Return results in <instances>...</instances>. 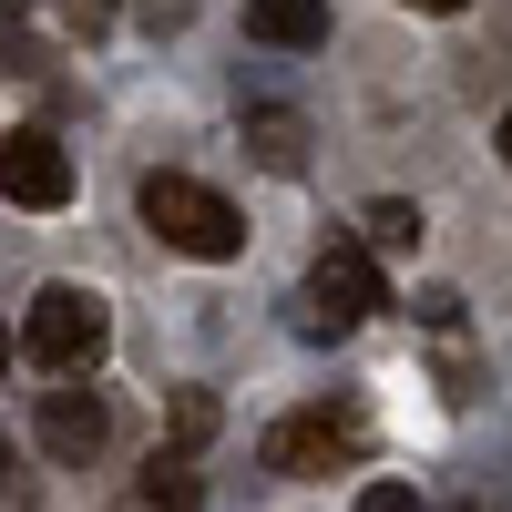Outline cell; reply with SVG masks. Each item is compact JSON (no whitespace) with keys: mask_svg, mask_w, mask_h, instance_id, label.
Returning a JSON list of instances; mask_svg holds the SVG:
<instances>
[{"mask_svg":"<svg viewBox=\"0 0 512 512\" xmlns=\"http://www.w3.org/2000/svg\"><path fill=\"white\" fill-rule=\"evenodd\" d=\"M0 62H11V72H41V52H31V31H21V21H0Z\"/></svg>","mask_w":512,"mask_h":512,"instance_id":"14","label":"cell"},{"mask_svg":"<svg viewBox=\"0 0 512 512\" xmlns=\"http://www.w3.org/2000/svg\"><path fill=\"white\" fill-rule=\"evenodd\" d=\"M359 226H369V246H379V256H410V246H420V205H410V195H379Z\"/></svg>","mask_w":512,"mask_h":512,"instance_id":"10","label":"cell"},{"mask_svg":"<svg viewBox=\"0 0 512 512\" xmlns=\"http://www.w3.org/2000/svg\"><path fill=\"white\" fill-rule=\"evenodd\" d=\"M41 451L52 461H93L103 451V400L93 390H41Z\"/></svg>","mask_w":512,"mask_h":512,"instance_id":"6","label":"cell"},{"mask_svg":"<svg viewBox=\"0 0 512 512\" xmlns=\"http://www.w3.org/2000/svg\"><path fill=\"white\" fill-rule=\"evenodd\" d=\"M0 21H21V0H0Z\"/></svg>","mask_w":512,"mask_h":512,"instance_id":"17","label":"cell"},{"mask_svg":"<svg viewBox=\"0 0 512 512\" xmlns=\"http://www.w3.org/2000/svg\"><path fill=\"white\" fill-rule=\"evenodd\" d=\"M369 308H390V287H379L369 246H328L318 277H308V308H297V328H308V338H338V328H359Z\"/></svg>","mask_w":512,"mask_h":512,"instance_id":"4","label":"cell"},{"mask_svg":"<svg viewBox=\"0 0 512 512\" xmlns=\"http://www.w3.org/2000/svg\"><path fill=\"white\" fill-rule=\"evenodd\" d=\"M195 502H205L195 461H185V451H154V461H144V512H195Z\"/></svg>","mask_w":512,"mask_h":512,"instance_id":"9","label":"cell"},{"mask_svg":"<svg viewBox=\"0 0 512 512\" xmlns=\"http://www.w3.org/2000/svg\"><path fill=\"white\" fill-rule=\"evenodd\" d=\"M410 11H472V0H410Z\"/></svg>","mask_w":512,"mask_h":512,"instance_id":"15","label":"cell"},{"mask_svg":"<svg viewBox=\"0 0 512 512\" xmlns=\"http://www.w3.org/2000/svg\"><path fill=\"white\" fill-rule=\"evenodd\" d=\"M359 451H369V410L359 400H318V410H287L267 431V472L318 482V472H349Z\"/></svg>","mask_w":512,"mask_h":512,"instance_id":"3","label":"cell"},{"mask_svg":"<svg viewBox=\"0 0 512 512\" xmlns=\"http://www.w3.org/2000/svg\"><path fill=\"white\" fill-rule=\"evenodd\" d=\"M175 431H185V441H205V431H216V400H205V390H185V410H175Z\"/></svg>","mask_w":512,"mask_h":512,"instance_id":"13","label":"cell"},{"mask_svg":"<svg viewBox=\"0 0 512 512\" xmlns=\"http://www.w3.org/2000/svg\"><path fill=\"white\" fill-rule=\"evenodd\" d=\"M0 195L31 205V216H52V205H72V154L41 134V123H21V134H0Z\"/></svg>","mask_w":512,"mask_h":512,"instance_id":"5","label":"cell"},{"mask_svg":"<svg viewBox=\"0 0 512 512\" xmlns=\"http://www.w3.org/2000/svg\"><path fill=\"white\" fill-rule=\"evenodd\" d=\"M359 512H431V502H420L410 482H369V492H359Z\"/></svg>","mask_w":512,"mask_h":512,"instance_id":"11","label":"cell"},{"mask_svg":"<svg viewBox=\"0 0 512 512\" xmlns=\"http://www.w3.org/2000/svg\"><path fill=\"white\" fill-rule=\"evenodd\" d=\"M103 338H113V318H103L93 287H41V297H31V328L11 338V359L52 369V379H82V369L103 359Z\"/></svg>","mask_w":512,"mask_h":512,"instance_id":"2","label":"cell"},{"mask_svg":"<svg viewBox=\"0 0 512 512\" xmlns=\"http://www.w3.org/2000/svg\"><path fill=\"white\" fill-rule=\"evenodd\" d=\"M144 226L175 246V256H205V267H216V256H236L246 246V216L216 195V185H195V175H144Z\"/></svg>","mask_w":512,"mask_h":512,"instance_id":"1","label":"cell"},{"mask_svg":"<svg viewBox=\"0 0 512 512\" xmlns=\"http://www.w3.org/2000/svg\"><path fill=\"white\" fill-rule=\"evenodd\" d=\"M113 11H123V0H62V21H72V31H82V41H93V31H103V21H113Z\"/></svg>","mask_w":512,"mask_h":512,"instance_id":"12","label":"cell"},{"mask_svg":"<svg viewBox=\"0 0 512 512\" xmlns=\"http://www.w3.org/2000/svg\"><path fill=\"white\" fill-rule=\"evenodd\" d=\"M0 482H11V441H0Z\"/></svg>","mask_w":512,"mask_h":512,"instance_id":"16","label":"cell"},{"mask_svg":"<svg viewBox=\"0 0 512 512\" xmlns=\"http://www.w3.org/2000/svg\"><path fill=\"white\" fill-rule=\"evenodd\" d=\"M246 31L277 52H318L328 41V0H246Z\"/></svg>","mask_w":512,"mask_h":512,"instance_id":"8","label":"cell"},{"mask_svg":"<svg viewBox=\"0 0 512 512\" xmlns=\"http://www.w3.org/2000/svg\"><path fill=\"white\" fill-rule=\"evenodd\" d=\"M246 154L267 164V175H308V123H297L287 103H256L246 113Z\"/></svg>","mask_w":512,"mask_h":512,"instance_id":"7","label":"cell"},{"mask_svg":"<svg viewBox=\"0 0 512 512\" xmlns=\"http://www.w3.org/2000/svg\"><path fill=\"white\" fill-rule=\"evenodd\" d=\"M0 369H11V338H0Z\"/></svg>","mask_w":512,"mask_h":512,"instance_id":"18","label":"cell"}]
</instances>
